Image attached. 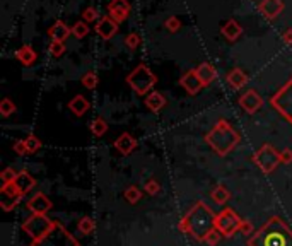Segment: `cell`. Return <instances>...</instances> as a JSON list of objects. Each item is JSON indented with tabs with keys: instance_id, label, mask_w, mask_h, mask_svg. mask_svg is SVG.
<instances>
[{
	"instance_id": "1",
	"label": "cell",
	"mask_w": 292,
	"mask_h": 246,
	"mask_svg": "<svg viewBox=\"0 0 292 246\" xmlns=\"http://www.w3.org/2000/svg\"><path fill=\"white\" fill-rule=\"evenodd\" d=\"M216 217L212 208L205 202H195L193 207L188 210V214L180 221V231L191 234L197 241H203L209 236V232L216 227Z\"/></svg>"
},
{
	"instance_id": "2",
	"label": "cell",
	"mask_w": 292,
	"mask_h": 246,
	"mask_svg": "<svg viewBox=\"0 0 292 246\" xmlns=\"http://www.w3.org/2000/svg\"><path fill=\"white\" fill-rule=\"evenodd\" d=\"M250 246H292V229L280 217H270L248 241Z\"/></svg>"
},
{
	"instance_id": "3",
	"label": "cell",
	"mask_w": 292,
	"mask_h": 246,
	"mask_svg": "<svg viewBox=\"0 0 292 246\" xmlns=\"http://www.w3.org/2000/svg\"><path fill=\"white\" fill-rule=\"evenodd\" d=\"M205 140L212 151L217 154V156L224 157L231 152V151L236 149V146L239 144L241 137L236 130L233 129L229 121L226 120H219L216 125L212 127L209 133L205 135Z\"/></svg>"
},
{
	"instance_id": "4",
	"label": "cell",
	"mask_w": 292,
	"mask_h": 246,
	"mask_svg": "<svg viewBox=\"0 0 292 246\" xmlns=\"http://www.w3.org/2000/svg\"><path fill=\"white\" fill-rule=\"evenodd\" d=\"M33 246H79V241L60 222L55 221L53 227L41 239L33 241Z\"/></svg>"
},
{
	"instance_id": "5",
	"label": "cell",
	"mask_w": 292,
	"mask_h": 246,
	"mask_svg": "<svg viewBox=\"0 0 292 246\" xmlns=\"http://www.w3.org/2000/svg\"><path fill=\"white\" fill-rule=\"evenodd\" d=\"M156 80H157L156 76H154V74L150 72V69H147L144 63L137 65L135 69L128 74V77H127V82L130 84V87H132L137 94H140V96H147L150 87L156 84Z\"/></svg>"
},
{
	"instance_id": "6",
	"label": "cell",
	"mask_w": 292,
	"mask_h": 246,
	"mask_svg": "<svg viewBox=\"0 0 292 246\" xmlns=\"http://www.w3.org/2000/svg\"><path fill=\"white\" fill-rule=\"evenodd\" d=\"M253 163L256 164L265 174H270L277 170L278 164H282L280 152H278L275 147H272L270 144H263V146L253 154Z\"/></svg>"
},
{
	"instance_id": "7",
	"label": "cell",
	"mask_w": 292,
	"mask_h": 246,
	"mask_svg": "<svg viewBox=\"0 0 292 246\" xmlns=\"http://www.w3.org/2000/svg\"><path fill=\"white\" fill-rule=\"evenodd\" d=\"M53 224H55L53 219H48L46 215L33 214L31 217H28V221L22 222V231L31 236L33 241H38L53 227Z\"/></svg>"
},
{
	"instance_id": "8",
	"label": "cell",
	"mask_w": 292,
	"mask_h": 246,
	"mask_svg": "<svg viewBox=\"0 0 292 246\" xmlns=\"http://www.w3.org/2000/svg\"><path fill=\"white\" fill-rule=\"evenodd\" d=\"M241 222H243V219H241L233 208L227 207L216 217V229L224 238H231L234 232L239 231Z\"/></svg>"
},
{
	"instance_id": "9",
	"label": "cell",
	"mask_w": 292,
	"mask_h": 246,
	"mask_svg": "<svg viewBox=\"0 0 292 246\" xmlns=\"http://www.w3.org/2000/svg\"><path fill=\"white\" fill-rule=\"evenodd\" d=\"M270 103L282 116L287 118L292 123V79L277 91V94L272 97Z\"/></svg>"
},
{
	"instance_id": "10",
	"label": "cell",
	"mask_w": 292,
	"mask_h": 246,
	"mask_svg": "<svg viewBox=\"0 0 292 246\" xmlns=\"http://www.w3.org/2000/svg\"><path fill=\"white\" fill-rule=\"evenodd\" d=\"M22 197H24V195L19 191V188L16 187L14 183L4 185L2 190H0V205H2V208H4L5 212H9L19 204V200H21Z\"/></svg>"
},
{
	"instance_id": "11",
	"label": "cell",
	"mask_w": 292,
	"mask_h": 246,
	"mask_svg": "<svg viewBox=\"0 0 292 246\" xmlns=\"http://www.w3.org/2000/svg\"><path fill=\"white\" fill-rule=\"evenodd\" d=\"M239 106L243 108L246 113L253 114L263 106V99H261V96L256 91L251 89V91H246V93L239 97Z\"/></svg>"
},
{
	"instance_id": "12",
	"label": "cell",
	"mask_w": 292,
	"mask_h": 246,
	"mask_svg": "<svg viewBox=\"0 0 292 246\" xmlns=\"http://www.w3.org/2000/svg\"><path fill=\"white\" fill-rule=\"evenodd\" d=\"M108 11H110V18H111L113 21L123 22L128 18L130 5L127 0H113L111 4L108 5Z\"/></svg>"
},
{
	"instance_id": "13",
	"label": "cell",
	"mask_w": 292,
	"mask_h": 246,
	"mask_svg": "<svg viewBox=\"0 0 292 246\" xmlns=\"http://www.w3.org/2000/svg\"><path fill=\"white\" fill-rule=\"evenodd\" d=\"M28 208L33 214L46 215V212L52 208V202H50V198L46 197L45 193H36L35 197L28 202Z\"/></svg>"
},
{
	"instance_id": "14",
	"label": "cell",
	"mask_w": 292,
	"mask_h": 246,
	"mask_svg": "<svg viewBox=\"0 0 292 246\" xmlns=\"http://www.w3.org/2000/svg\"><path fill=\"white\" fill-rule=\"evenodd\" d=\"M116 31H118V22L113 21L110 16L99 19V22H97V26H96V33L101 36L103 39H110L111 36H115Z\"/></svg>"
},
{
	"instance_id": "15",
	"label": "cell",
	"mask_w": 292,
	"mask_h": 246,
	"mask_svg": "<svg viewBox=\"0 0 292 246\" xmlns=\"http://www.w3.org/2000/svg\"><path fill=\"white\" fill-rule=\"evenodd\" d=\"M180 84L184 87V89H186L188 94H197L203 87V84L200 82L199 76H197V72H195V70H190V72L184 74V76L181 77Z\"/></svg>"
},
{
	"instance_id": "16",
	"label": "cell",
	"mask_w": 292,
	"mask_h": 246,
	"mask_svg": "<svg viewBox=\"0 0 292 246\" xmlns=\"http://www.w3.org/2000/svg\"><path fill=\"white\" fill-rule=\"evenodd\" d=\"M115 147L120 154L123 156H128V154L133 152V149L137 147V140L133 139L130 133H122L118 139L115 140Z\"/></svg>"
},
{
	"instance_id": "17",
	"label": "cell",
	"mask_w": 292,
	"mask_h": 246,
	"mask_svg": "<svg viewBox=\"0 0 292 246\" xmlns=\"http://www.w3.org/2000/svg\"><path fill=\"white\" fill-rule=\"evenodd\" d=\"M284 9V4L282 0H263L260 4V11L261 14L265 16L267 19H274L280 14V11Z\"/></svg>"
},
{
	"instance_id": "18",
	"label": "cell",
	"mask_w": 292,
	"mask_h": 246,
	"mask_svg": "<svg viewBox=\"0 0 292 246\" xmlns=\"http://www.w3.org/2000/svg\"><path fill=\"white\" fill-rule=\"evenodd\" d=\"M14 185L19 188V191H21L22 195H26L29 190L35 188L36 180L28 173V171H21V173H18V178L14 180Z\"/></svg>"
},
{
	"instance_id": "19",
	"label": "cell",
	"mask_w": 292,
	"mask_h": 246,
	"mask_svg": "<svg viewBox=\"0 0 292 246\" xmlns=\"http://www.w3.org/2000/svg\"><path fill=\"white\" fill-rule=\"evenodd\" d=\"M195 72H197V76H199L200 82H202L203 86H209V84L217 77V72H216V69H214L212 63H202V65H199L195 69Z\"/></svg>"
},
{
	"instance_id": "20",
	"label": "cell",
	"mask_w": 292,
	"mask_h": 246,
	"mask_svg": "<svg viewBox=\"0 0 292 246\" xmlns=\"http://www.w3.org/2000/svg\"><path fill=\"white\" fill-rule=\"evenodd\" d=\"M227 82H229V86L233 87V89H241V87L246 86L248 76L241 69H233L227 74Z\"/></svg>"
},
{
	"instance_id": "21",
	"label": "cell",
	"mask_w": 292,
	"mask_h": 246,
	"mask_svg": "<svg viewBox=\"0 0 292 246\" xmlns=\"http://www.w3.org/2000/svg\"><path fill=\"white\" fill-rule=\"evenodd\" d=\"M146 106L149 108L150 111H161L164 106H166V97L161 93L154 91V93H149L146 96Z\"/></svg>"
},
{
	"instance_id": "22",
	"label": "cell",
	"mask_w": 292,
	"mask_h": 246,
	"mask_svg": "<svg viewBox=\"0 0 292 246\" xmlns=\"http://www.w3.org/2000/svg\"><path fill=\"white\" fill-rule=\"evenodd\" d=\"M69 108L72 110L73 114L82 116V114H86V111L89 110V101H87L84 96H80V94H77V96H73L72 99H70Z\"/></svg>"
},
{
	"instance_id": "23",
	"label": "cell",
	"mask_w": 292,
	"mask_h": 246,
	"mask_svg": "<svg viewBox=\"0 0 292 246\" xmlns=\"http://www.w3.org/2000/svg\"><path fill=\"white\" fill-rule=\"evenodd\" d=\"M70 35V29L63 24L62 21L55 22V24L50 28V36L53 38V41H65Z\"/></svg>"
},
{
	"instance_id": "24",
	"label": "cell",
	"mask_w": 292,
	"mask_h": 246,
	"mask_svg": "<svg viewBox=\"0 0 292 246\" xmlns=\"http://www.w3.org/2000/svg\"><path fill=\"white\" fill-rule=\"evenodd\" d=\"M210 197H212V200L216 202V204L224 205L231 198V191L227 190L224 185H219V187H216L212 191H210Z\"/></svg>"
},
{
	"instance_id": "25",
	"label": "cell",
	"mask_w": 292,
	"mask_h": 246,
	"mask_svg": "<svg viewBox=\"0 0 292 246\" xmlns=\"http://www.w3.org/2000/svg\"><path fill=\"white\" fill-rule=\"evenodd\" d=\"M16 57H18V58L21 60L24 65H31V63H35V60H36L35 50H33L31 46H28V45H24L22 48H19L18 52H16Z\"/></svg>"
},
{
	"instance_id": "26",
	"label": "cell",
	"mask_w": 292,
	"mask_h": 246,
	"mask_svg": "<svg viewBox=\"0 0 292 246\" xmlns=\"http://www.w3.org/2000/svg\"><path fill=\"white\" fill-rule=\"evenodd\" d=\"M241 33H243V28H241V26L237 24L236 21H229V22H227V24L222 28V35L226 36V38L229 39V41H234V39H236L237 36L241 35Z\"/></svg>"
},
{
	"instance_id": "27",
	"label": "cell",
	"mask_w": 292,
	"mask_h": 246,
	"mask_svg": "<svg viewBox=\"0 0 292 246\" xmlns=\"http://www.w3.org/2000/svg\"><path fill=\"white\" fill-rule=\"evenodd\" d=\"M140 198H142V191H140V188L135 187V185H132V187H128L125 190V200L128 202V204L135 205L137 202H140Z\"/></svg>"
},
{
	"instance_id": "28",
	"label": "cell",
	"mask_w": 292,
	"mask_h": 246,
	"mask_svg": "<svg viewBox=\"0 0 292 246\" xmlns=\"http://www.w3.org/2000/svg\"><path fill=\"white\" fill-rule=\"evenodd\" d=\"M106 130H108V123H106L103 118H96V120L92 121V125H91V132H92L94 137L105 135Z\"/></svg>"
},
{
	"instance_id": "29",
	"label": "cell",
	"mask_w": 292,
	"mask_h": 246,
	"mask_svg": "<svg viewBox=\"0 0 292 246\" xmlns=\"http://www.w3.org/2000/svg\"><path fill=\"white\" fill-rule=\"evenodd\" d=\"M94 227H96V224H94V221L91 217H82L79 219V222H77V229H79V232H82V234H91V232L94 231Z\"/></svg>"
},
{
	"instance_id": "30",
	"label": "cell",
	"mask_w": 292,
	"mask_h": 246,
	"mask_svg": "<svg viewBox=\"0 0 292 246\" xmlns=\"http://www.w3.org/2000/svg\"><path fill=\"white\" fill-rule=\"evenodd\" d=\"M26 147H28V152L29 154H35L38 152L39 149H41V140L38 139L36 135H28V139H26Z\"/></svg>"
},
{
	"instance_id": "31",
	"label": "cell",
	"mask_w": 292,
	"mask_h": 246,
	"mask_svg": "<svg viewBox=\"0 0 292 246\" xmlns=\"http://www.w3.org/2000/svg\"><path fill=\"white\" fill-rule=\"evenodd\" d=\"M82 84L87 87V89H96L97 84H99V79H97V76L94 72H87V74H84V77H82Z\"/></svg>"
},
{
	"instance_id": "32",
	"label": "cell",
	"mask_w": 292,
	"mask_h": 246,
	"mask_svg": "<svg viewBox=\"0 0 292 246\" xmlns=\"http://www.w3.org/2000/svg\"><path fill=\"white\" fill-rule=\"evenodd\" d=\"M14 111H16V104L11 99H2V103H0V113H2V116H11Z\"/></svg>"
},
{
	"instance_id": "33",
	"label": "cell",
	"mask_w": 292,
	"mask_h": 246,
	"mask_svg": "<svg viewBox=\"0 0 292 246\" xmlns=\"http://www.w3.org/2000/svg\"><path fill=\"white\" fill-rule=\"evenodd\" d=\"M159 181L156 180V178H150V180L146 181V185H144V191L149 195H157V191H159Z\"/></svg>"
},
{
	"instance_id": "34",
	"label": "cell",
	"mask_w": 292,
	"mask_h": 246,
	"mask_svg": "<svg viewBox=\"0 0 292 246\" xmlns=\"http://www.w3.org/2000/svg\"><path fill=\"white\" fill-rule=\"evenodd\" d=\"M0 178H2V183L4 185L14 183V180L18 178V173H16L12 168H5V170L2 171V174H0Z\"/></svg>"
},
{
	"instance_id": "35",
	"label": "cell",
	"mask_w": 292,
	"mask_h": 246,
	"mask_svg": "<svg viewBox=\"0 0 292 246\" xmlns=\"http://www.w3.org/2000/svg\"><path fill=\"white\" fill-rule=\"evenodd\" d=\"M72 33L77 36V38H84V36L89 33V26H87L86 22H77V24L72 28Z\"/></svg>"
},
{
	"instance_id": "36",
	"label": "cell",
	"mask_w": 292,
	"mask_h": 246,
	"mask_svg": "<svg viewBox=\"0 0 292 246\" xmlns=\"http://www.w3.org/2000/svg\"><path fill=\"white\" fill-rule=\"evenodd\" d=\"M220 238H222V234H220V232L217 231L216 227H214L212 231L209 232V236H207V238H205V243H207V245H209V246H216L217 243L220 241Z\"/></svg>"
},
{
	"instance_id": "37",
	"label": "cell",
	"mask_w": 292,
	"mask_h": 246,
	"mask_svg": "<svg viewBox=\"0 0 292 246\" xmlns=\"http://www.w3.org/2000/svg\"><path fill=\"white\" fill-rule=\"evenodd\" d=\"M125 43H127V46H128L130 50H135L137 46L140 45V36L137 35V33H130V35L127 36Z\"/></svg>"
},
{
	"instance_id": "38",
	"label": "cell",
	"mask_w": 292,
	"mask_h": 246,
	"mask_svg": "<svg viewBox=\"0 0 292 246\" xmlns=\"http://www.w3.org/2000/svg\"><path fill=\"white\" fill-rule=\"evenodd\" d=\"M63 52H65L63 41H52V45H50V53H52L53 57H60Z\"/></svg>"
},
{
	"instance_id": "39",
	"label": "cell",
	"mask_w": 292,
	"mask_h": 246,
	"mask_svg": "<svg viewBox=\"0 0 292 246\" xmlns=\"http://www.w3.org/2000/svg\"><path fill=\"white\" fill-rule=\"evenodd\" d=\"M84 19H86V21H89V22L96 21V19H97V11L94 7H87L86 11H84Z\"/></svg>"
},
{
	"instance_id": "40",
	"label": "cell",
	"mask_w": 292,
	"mask_h": 246,
	"mask_svg": "<svg viewBox=\"0 0 292 246\" xmlns=\"http://www.w3.org/2000/svg\"><path fill=\"white\" fill-rule=\"evenodd\" d=\"M12 147H14V151L19 154V156H22V154L28 152V147H26V140H18V142H16Z\"/></svg>"
},
{
	"instance_id": "41",
	"label": "cell",
	"mask_w": 292,
	"mask_h": 246,
	"mask_svg": "<svg viewBox=\"0 0 292 246\" xmlns=\"http://www.w3.org/2000/svg\"><path fill=\"white\" fill-rule=\"evenodd\" d=\"M280 161L282 164H291L292 163V149H284L280 152Z\"/></svg>"
},
{
	"instance_id": "42",
	"label": "cell",
	"mask_w": 292,
	"mask_h": 246,
	"mask_svg": "<svg viewBox=\"0 0 292 246\" xmlns=\"http://www.w3.org/2000/svg\"><path fill=\"white\" fill-rule=\"evenodd\" d=\"M166 28L169 29V31H178V29H180V21H178L176 18H169L166 21Z\"/></svg>"
},
{
	"instance_id": "43",
	"label": "cell",
	"mask_w": 292,
	"mask_h": 246,
	"mask_svg": "<svg viewBox=\"0 0 292 246\" xmlns=\"http://www.w3.org/2000/svg\"><path fill=\"white\" fill-rule=\"evenodd\" d=\"M239 232H243V234H251V232H253V224H251L250 221H243L241 222Z\"/></svg>"
},
{
	"instance_id": "44",
	"label": "cell",
	"mask_w": 292,
	"mask_h": 246,
	"mask_svg": "<svg viewBox=\"0 0 292 246\" xmlns=\"http://www.w3.org/2000/svg\"><path fill=\"white\" fill-rule=\"evenodd\" d=\"M284 41H285V43H292V29H291V31H287V33L284 35Z\"/></svg>"
}]
</instances>
